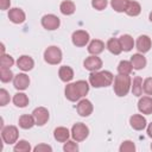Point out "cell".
Returning <instances> with one entry per match:
<instances>
[{"label": "cell", "mask_w": 152, "mask_h": 152, "mask_svg": "<svg viewBox=\"0 0 152 152\" xmlns=\"http://www.w3.org/2000/svg\"><path fill=\"white\" fill-rule=\"evenodd\" d=\"M83 65L89 71H97L99 69L102 68V59L100 57H97L96 55H91L84 59Z\"/></svg>", "instance_id": "9"}, {"label": "cell", "mask_w": 152, "mask_h": 152, "mask_svg": "<svg viewBox=\"0 0 152 152\" xmlns=\"http://www.w3.org/2000/svg\"><path fill=\"white\" fill-rule=\"evenodd\" d=\"M138 109L141 114H152V97L142 96L138 102Z\"/></svg>", "instance_id": "16"}, {"label": "cell", "mask_w": 152, "mask_h": 152, "mask_svg": "<svg viewBox=\"0 0 152 152\" xmlns=\"http://www.w3.org/2000/svg\"><path fill=\"white\" fill-rule=\"evenodd\" d=\"M8 19L14 24H21V23L25 21L26 15H25V12L21 8L14 7V8H11L8 11Z\"/></svg>", "instance_id": "13"}, {"label": "cell", "mask_w": 152, "mask_h": 152, "mask_svg": "<svg viewBox=\"0 0 152 152\" xmlns=\"http://www.w3.org/2000/svg\"><path fill=\"white\" fill-rule=\"evenodd\" d=\"M142 90L147 95H152V77H147L142 82Z\"/></svg>", "instance_id": "38"}, {"label": "cell", "mask_w": 152, "mask_h": 152, "mask_svg": "<svg viewBox=\"0 0 152 152\" xmlns=\"http://www.w3.org/2000/svg\"><path fill=\"white\" fill-rule=\"evenodd\" d=\"M132 93L135 96H141L142 94V78L140 76H135L133 80V84H132Z\"/></svg>", "instance_id": "28"}, {"label": "cell", "mask_w": 152, "mask_h": 152, "mask_svg": "<svg viewBox=\"0 0 152 152\" xmlns=\"http://www.w3.org/2000/svg\"><path fill=\"white\" fill-rule=\"evenodd\" d=\"M13 103L19 108H24L28 104V97L24 93H17L13 96Z\"/></svg>", "instance_id": "27"}, {"label": "cell", "mask_w": 152, "mask_h": 152, "mask_svg": "<svg viewBox=\"0 0 152 152\" xmlns=\"http://www.w3.org/2000/svg\"><path fill=\"white\" fill-rule=\"evenodd\" d=\"M129 125L135 131H141L146 127L147 125V121L146 119L141 115V114H133L131 118H129Z\"/></svg>", "instance_id": "15"}, {"label": "cell", "mask_w": 152, "mask_h": 152, "mask_svg": "<svg viewBox=\"0 0 152 152\" xmlns=\"http://www.w3.org/2000/svg\"><path fill=\"white\" fill-rule=\"evenodd\" d=\"M63 150L65 152H77L78 151V146H77V142L72 141V140H66L64 146H63Z\"/></svg>", "instance_id": "35"}, {"label": "cell", "mask_w": 152, "mask_h": 152, "mask_svg": "<svg viewBox=\"0 0 152 152\" xmlns=\"http://www.w3.org/2000/svg\"><path fill=\"white\" fill-rule=\"evenodd\" d=\"M59 25H61V20L55 14H45L42 18V26L49 31H53L58 28Z\"/></svg>", "instance_id": "8"}, {"label": "cell", "mask_w": 152, "mask_h": 152, "mask_svg": "<svg viewBox=\"0 0 152 152\" xmlns=\"http://www.w3.org/2000/svg\"><path fill=\"white\" fill-rule=\"evenodd\" d=\"M135 46L138 49V51L140 53H146L150 51L151 46H152V42H151V38L146 34H141L138 37L137 39V43H135Z\"/></svg>", "instance_id": "11"}, {"label": "cell", "mask_w": 152, "mask_h": 152, "mask_svg": "<svg viewBox=\"0 0 152 152\" xmlns=\"http://www.w3.org/2000/svg\"><path fill=\"white\" fill-rule=\"evenodd\" d=\"M75 10H76V6L71 0H64L59 5V11L64 15H71L75 12Z\"/></svg>", "instance_id": "24"}, {"label": "cell", "mask_w": 152, "mask_h": 152, "mask_svg": "<svg viewBox=\"0 0 152 152\" xmlns=\"http://www.w3.org/2000/svg\"><path fill=\"white\" fill-rule=\"evenodd\" d=\"M119 42L121 44V48H122V51H131L133 48H134V40L133 38L129 36V34H122L120 38H119Z\"/></svg>", "instance_id": "25"}, {"label": "cell", "mask_w": 152, "mask_h": 152, "mask_svg": "<svg viewBox=\"0 0 152 152\" xmlns=\"http://www.w3.org/2000/svg\"><path fill=\"white\" fill-rule=\"evenodd\" d=\"M148 19H150V21H152V12L150 13V17H148Z\"/></svg>", "instance_id": "42"}, {"label": "cell", "mask_w": 152, "mask_h": 152, "mask_svg": "<svg viewBox=\"0 0 152 152\" xmlns=\"http://www.w3.org/2000/svg\"><path fill=\"white\" fill-rule=\"evenodd\" d=\"M106 46L109 50V52H112L113 55H120L122 52V48L119 42V38H109Z\"/></svg>", "instance_id": "21"}, {"label": "cell", "mask_w": 152, "mask_h": 152, "mask_svg": "<svg viewBox=\"0 0 152 152\" xmlns=\"http://www.w3.org/2000/svg\"><path fill=\"white\" fill-rule=\"evenodd\" d=\"M89 135V128L82 124V122H76L72 127H71V137L75 141L80 142L87 139V137Z\"/></svg>", "instance_id": "6"}, {"label": "cell", "mask_w": 152, "mask_h": 152, "mask_svg": "<svg viewBox=\"0 0 152 152\" xmlns=\"http://www.w3.org/2000/svg\"><path fill=\"white\" fill-rule=\"evenodd\" d=\"M76 109H77V113L81 115V116H84V118H87V116H89L91 113H93V103L89 101V100H87V99H83V100H81V101H78V103H77V106H76Z\"/></svg>", "instance_id": "12"}, {"label": "cell", "mask_w": 152, "mask_h": 152, "mask_svg": "<svg viewBox=\"0 0 152 152\" xmlns=\"http://www.w3.org/2000/svg\"><path fill=\"white\" fill-rule=\"evenodd\" d=\"M129 0H112L110 6L115 12H126V8L128 6Z\"/></svg>", "instance_id": "29"}, {"label": "cell", "mask_w": 152, "mask_h": 152, "mask_svg": "<svg viewBox=\"0 0 152 152\" xmlns=\"http://www.w3.org/2000/svg\"><path fill=\"white\" fill-rule=\"evenodd\" d=\"M58 76L61 78V81L63 82H70L72 78H74V70L71 66H68V65H63L59 68L58 70Z\"/></svg>", "instance_id": "19"}, {"label": "cell", "mask_w": 152, "mask_h": 152, "mask_svg": "<svg viewBox=\"0 0 152 152\" xmlns=\"http://www.w3.org/2000/svg\"><path fill=\"white\" fill-rule=\"evenodd\" d=\"M18 137H19V132H18V128L15 126L10 125V126L1 128V138H2L5 144L11 145V144L17 142Z\"/></svg>", "instance_id": "5"}, {"label": "cell", "mask_w": 152, "mask_h": 152, "mask_svg": "<svg viewBox=\"0 0 152 152\" xmlns=\"http://www.w3.org/2000/svg\"><path fill=\"white\" fill-rule=\"evenodd\" d=\"M113 81H114V75L108 70L91 71L89 75V83L94 88L108 87L113 83Z\"/></svg>", "instance_id": "2"}, {"label": "cell", "mask_w": 152, "mask_h": 152, "mask_svg": "<svg viewBox=\"0 0 152 152\" xmlns=\"http://www.w3.org/2000/svg\"><path fill=\"white\" fill-rule=\"evenodd\" d=\"M10 6H11V0H0V8L2 11L10 8Z\"/></svg>", "instance_id": "40"}, {"label": "cell", "mask_w": 152, "mask_h": 152, "mask_svg": "<svg viewBox=\"0 0 152 152\" xmlns=\"http://www.w3.org/2000/svg\"><path fill=\"white\" fill-rule=\"evenodd\" d=\"M133 70L131 61H121L118 65V72L121 75H129Z\"/></svg>", "instance_id": "30"}, {"label": "cell", "mask_w": 152, "mask_h": 152, "mask_svg": "<svg viewBox=\"0 0 152 152\" xmlns=\"http://www.w3.org/2000/svg\"><path fill=\"white\" fill-rule=\"evenodd\" d=\"M131 63H132V66L133 69L135 70H141L146 66V58L142 56V53H134L133 56H131Z\"/></svg>", "instance_id": "18"}, {"label": "cell", "mask_w": 152, "mask_h": 152, "mask_svg": "<svg viewBox=\"0 0 152 152\" xmlns=\"http://www.w3.org/2000/svg\"><path fill=\"white\" fill-rule=\"evenodd\" d=\"M89 33L84 30H77L72 33L71 36V40H72V44L75 46H78V48H82V46H86L89 42Z\"/></svg>", "instance_id": "7"}, {"label": "cell", "mask_w": 152, "mask_h": 152, "mask_svg": "<svg viewBox=\"0 0 152 152\" xmlns=\"http://www.w3.org/2000/svg\"><path fill=\"white\" fill-rule=\"evenodd\" d=\"M17 65L20 70L23 71H30L32 70V68L34 66V61L32 59V57L30 56H26V55H23L18 58L17 61Z\"/></svg>", "instance_id": "17"}, {"label": "cell", "mask_w": 152, "mask_h": 152, "mask_svg": "<svg viewBox=\"0 0 152 152\" xmlns=\"http://www.w3.org/2000/svg\"><path fill=\"white\" fill-rule=\"evenodd\" d=\"M14 152H30L31 151V145L26 140H19L13 147Z\"/></svg>", "instance_id": "32"}, {"label": "cell", "mask_w": 152, "mask_h": 152, "mask_svg": "<svg viewBox=\"0 0 152 152\" xmlns=\"http://www.w3.org/2000/svg\"><path fill=\"white\" fill-rule=\"evenodd\" d=\"M28 84H30V78L24 72L15 75L14 78H13V86L18 90H25V89H27Z\"/></svg>", "instance_id": "14"}, {"label": "cell", "mask_w": 152, "mask_h": 152, "mask_svg": "<svg viewBox=\"0 0 152 152\" xmlns=\"http://www.w3.org/2000/svg\"><path fill=\"white\" fill-rule=\"evenodd\" d=\"M36 125V120L33 118V115H28V114H24L19 118V126L24 129H30Z\"/></svg>", "instance_id": "23"}, {"label": "cell", "mask_w": 152, "mask_h": 152, "mask_svg": "<svg viewBox=\"0 0 152 152\" xmlns=\"http://www.w3.org/2000/svg\"><path fill=\"white\" fill-rule=\"evenodd\" d=\"M53 137L57 141L59 142H65L69 137H70V132L66 127H57L55 131H53Z\"/></svg>", "instance_id": "22"}, {"label": "cell", "mask_w": 152, "mask_h": 152, "mask_svg": "<svg viewBox=\"0 0 152 152\" xmlns=\"http://www.w3.org/2000/svg\"><path fill=\"white\" fill-rule=\"evenodd\" d=\"M119 150H120V152H134V151H135V145H134V142L131 141V140H125V141L120 145Z\"/></svg>", "instance_id": "34"}, {"label": "cell", "mask_w": 152, "mask_h": 152, "mask_svg": "<svg viewBox=\"0 0 152 152\" xmlns=\"http://www.w3.org/2000/svg\"><path fill=\"white\" fill-rule=\"evenodd\" d=\"M104 50V43L100 39H94L88 45V52L91 55H99Z\"/></svg>", "instance_id": "20"}, {"label": "cell", "mask_w": 152, "mask_h": 152, "mask_svg": "<svg viewBox=\"0 0 152 152\" xmlns=\"http://www.w3.org/2000/svg\"><path fill=\"white\" fill-rule=\"evenodd\" d=\"M140 12H141V6L138 1H129L128 2V6L126 8V13L129 17H137L140 14Z\"/></svg>", "instance_id": "26"}, {"label": "cell", "mask_w": 152, "mask_h": 152, "mask_svg": "<svg viewBox=\"0 0 152 152\" xmlns=\"http://www.w3.org/2000/svg\"><path fill=\"white\" fill-rule=\"evenodd\" d=\"M147 134L150 138H152V122L148 124V126H147Z\"/></svg>", "instance_id": "41"}, {"label": "cell", "mask_w": 152, "mask_h": 152, "mask_svg": "<svg viewBox=\"0 0 152 152\" xmlns=\"http://www.w3.org/2000/svg\"><path fill=\"white\" fill-rule=\"evenodd\" d=\"M10 102V94L6 89L1 88L0 89V106H6Z\"/></svg>", "instance_id": "36"}, {"label": "cell", "mask_w": 152, "mask_h": 152, "mask_svg": "<svg viewBox=\"0 0 152 152\" xmlns=\"http://www.w3.org/2000/svg\"><path fill=\"white\" fill-rule=\"evenodd\" d=\"M107 0H91V6L97 10V11H102L107 7Z\"/></svg>", "instance_id": "37"}, {"label": "cell", "mask_w": 152, "mask_h": 152, "mask_svg": "<svg viewBox=\"0 0 152 152\" xmlns=\"http://www.w3.org/2000/svg\"><path fill=\"white\" fill-rule=\"evenodd\" d=\"M151 150H152V144H151Z\"/></svg>", "instance_id": "43"}, {"label": "cell", "mask_w": 152, "mask_h": 152, "mask_svg": "<svg viewBox=\"0 0 152 152\" xmlns=\"http://www.w3.org/2000/svg\"><path fill=\"white\" fill-rule=\"evenodd\" d=\"M88 91H89V84L87 81H83V80H80L75 83H69L65 86V89H64L65 97L71 102L78 101L81 97L86 96Z\"/></svg>", "instance_id": "1"}, {"label": "cell", "mask_w": 152, "mask_h": 152, "mask_svg": "<svg viewBox=\"0 0 152 152\" xmlns=\"http://www.w3.org/2000/svg\"><path fill=\"white\" fill-rule=\"evenodd\" d=\"M44 59H45L46 63L52 64V65L59 64L61 61H62V51H61V49L55 46V45L49 46L44 51Z\"/></svg>", "instance_id": "4"}, {"label": "cell", "mask_w": 152, "mask_h": 152, "mask_svg": "<svg viewBox=\"0 0 152 152\" xmlns=\"http://www.w3.org/2000/svg\"><path fill=\"white\" fill-rule=\"evenodd\" d=\"M14 64V59L12 56L10 55H6V53H2L1 57H0V65L1 66H5V68H11L13 66Z\"/></svg>", "instance_id": "33"}, {"label": "cell", "mask_w": 152, "mask_h": 152, "mask_svg": "<svg viewBox=\"0 0 152 152\" xmlns=\"http://www.w3.org/2000/svg\"><path fill=\"white\" fill-rule=\"evenodd\" d=\"M13 78V72L11 70V68H5V66H0V80L4 83L10 82Z\"/></svg>", "instance_id": "31"}, {"label": "cell", "mask_w": 152, "mask_h": 152, "mask_svg": "<svg viewBox=\"0 0 152 152\" xmlns=\"http://www.w3.org/2000/svg\"><path fill=\"white\" fill-rule=\"evenodd\" d=\"M32 115L36 120V125L44 126L49 120V110L45 107H38L32 112Z\"/></svg>", "instance_id": "10"}, {"label": "cell", "mask_w": 152, "mask_h": 152, "mask_svg": "<svg viewBox=\"0 0 152 152\" xmlns=\"http://www.w3.org/2000/svg\"><path fill=\"white\" fill-rule=\"evenodd\" d=\"M114 93L115 95L122 97V96H126L132 87V81H131V77L129 75H116L114 77Z\"/></svg>", "instance_id": "3"}, {"label": "cell", "mask_w": 152, "mask_h": 152, "mask_svg": "<svg viewBox=\"0 0 152 152\" xmlns=\"http://www.w3.org/2000/svg\"><path fill=\"white\" fill-rule=\"evenodd\" d=\"M33 151L34 152H51L52 147L50 145H46V144H39L33 148Z\"/></svg>", "instance_id": "39"}]
</instances>
